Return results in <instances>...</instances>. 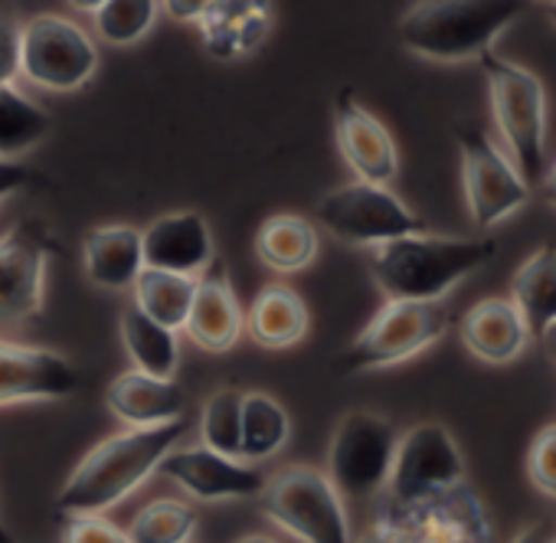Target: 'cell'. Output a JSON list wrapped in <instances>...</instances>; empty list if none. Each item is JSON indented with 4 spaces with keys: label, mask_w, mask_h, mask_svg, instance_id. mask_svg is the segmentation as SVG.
<instances>
[{
    "label": "cell",
    "mask_w": 556,
    "mask_h": 543,
    "mask_svg": "<svg viewBox=\"0 0 556 543\" xmlns=\"http://www.w3.org/2000/svg\"><path fill=\"white\" fill-rule=\"evenodd\" d=\"M187 435V419H174L164 426H125L122 432L92 445L83 462L70 471L56 494L60 514H105L131 497L151 475L164 455L180 445Z\"/></svg>",
    "instance_id": "1"
},
{
    "label": "cell",
    "mask_w": 556,
    "mask_h": 543,
    "mask_svg": "<svg viewBox=\"0 0 556 543\" xmlns=\"http://www.w3.org/2000/svg\"><path fill=\"white\" fill-rule=\"evenodd\" d=\"M494 236L413 232L370 249V276L393 302H442L497 255Z\"/></svg>",
    "instance_id": "2"
},
{
    "label": "cell",
    "mask_w": 556,
    "mask_h": 543,
    "mask_svg": "<svg viewBox=\"0 0 556 543\" xmlns=\"http://www.w3.org/2000/svg\"><path fill=\"white\" fill-rule=\"evenodd\" d=\"M527 8L530 0H413L396 24V40L429 63H468L494 50Z\"/></svg>",
    "instance_id": "3"
},
{
    "label": "cell",
    "mask_w": 556,
    "mask_h": 543,
    "mask_svg": "<svg viewBox=\"0 0 556 543\" xmlns=\"http://www.w3.org/2000/svg\"><path fill=\"white\" fill-rule=\"evenodd\" d=\"M484 83H488V102L494 115V128L504 141L507 157L527 180V187H540L546 174V92L543 83L523 70L520 63H510L497 56L494 50L478 56Z\"/></svg>",
    "instance_id": "4"
},
{
    "label": "cell",
    "mask_w": 556,
    "mask_h": 543,
    "mask_svg": "<svg viewBox=\"0 0 556 543\" xmlns=\"http://www.w3.org/2000/svg\"><path fill=\"white\" fill-rule=\"evenodd\" d=\"M258 510L299 543H354L341 491L312 465H289L265 478Z\"/></svg>",
    "instance_id": "5"
},
{
    "label": "cell",
    "mask_w": 556,
    "mask_h": 543,
    "mask_svg": "<svg viewBox=\"0 0 556 543\" xmlns=\"http://www.w3.org/2000/svg\"><path fill=\"white\" fill-rule=\"evenodd\" d=\"M452 328V315L442 302H393L367 321V328L351 341V348L338 357V370L344 377L383 370L406 364L442 341Z\"/></svg>",
    "instance_id": "6"
},
{
    "label": "cell",
    "mask_w": 556,
    "mask_h": 543,
    "mask_svg": "<svg viewBox=\"0 0 556 543\" xmlns=\"http://www.w3.org/2000/svg\"><path fill=\"white\" fill-rule=\"evenodd\" d=\"M21 76L47 92H76L99 73L96 40L63 14H37L17 24Z\"/></svg>",
    "instance_id": "7"
},
{
    "label": "cell",
    "mask_w": 556,
    "mask_h": 543,
    "mask_svg": "<svg viewBox=\"0 0 556 543\" xmlns=\"http://www.w3.org/2000/svg\"><path fill=\"white\" fill-rule=\"evenodd\" d=\"M315 219L334 239L357 249H374L390 239L429 229L426 219L416 216L387 184H367V180H354L328 190L315 206Z\"/></svg>",
    "instance_id": "8"
},
{
    "label": "cell",
    "mask_w": 556,
    "mask_h": 543,
    "mask_svg": "<svg viewBox=\"0 0 556 543\" xmlns=\"http://www.w3.org/2000/svg\"><path fill=\"white\" fill-rule=\"evenodd\" d=\"M455 141L462 154V187L471 223L488 232L523 210L533 190L527 187L507 151L497 148L478 122H458Z\"/></svg>",
    "instance_id": "9"
},
{
    "label": "cell",
    "mask_w": 556,
    "mask_h": 543,
    "mask_svg": "<svg viewBox=\"0 0 556 543\" xmlns=\"http://www.w3.org/2000/svg\"><path fill=\"white\" fill-rule=\"evenodd\" d=\"M400 432L393 422L370 409H351L341 416L331 445L325 475L341 491V497H377L387 488Z\"/></svg>",
    "instance_id": "10"
},
{
    "label": "cell",
    "mask_w": 556,
    "mask_h": 543,
    "mask_svg": "<svg viewBox=\"0 0 556 543\" xmlns=\"http://www.w3.org/2000/svg\"><path fill=\"white\" fill-rule=\"evenodd\" d=\"M377 523L393 543H494L488 510L465 481L416 504L387 501Z\"/></svg>",
    "instance_id": "11"
},
{
    "label": "cell",
    "mask_w": 556,
    "mask_h": 543,
    "mask_svg": "<svg viewBox=\"0 0 556 543\" xmlns=\"http://www.w3.org/2000/svg\"><path fill=\"white\" fill-rule=\"evenodd\" d=\"M465 481V455L442 422H419L400 435L387 478V501L416 504Z\"/></svg>",
    "instance_id": "12"
},
{
    "label": "cell",
    "mask_w": 556,
    "mask_h": 543,
    "mask_svg": "<svg viewBox=\"0 0 556 543\" xmlns=\"http://www.w3.org/2000/svg\"><path fill=\"white\" fill-rule=\"evenodd\" d=\"M53 252H60V242L40 219H21L0 236V325H17L43 312Z\"/></svg>",
    "instance_id": "13"
},
{
    "label": "cell",
    "mask_w": 556,
    "mask_h": 543,
    "mask_svg": "<svg viewBox=\"0 0 556 543\" xmlns=\"http://www.w3.org/2000/svg\"><path fill=\"white\" fill-rule=\"evenodd\" d=\"M157 471L197 501H242L258 497V491L265 488V471L242 458L213 452L203 442L174 445Z\"/></svg>",
    "instance_id": "14"
},
{
    "label": "cell",
    "mask_w": 556,
    "mask_h": 543,
    "mask_svg": "<svg viewBox=\"0 0 556 543\" xmlns=\"http://www.w3.org/2000/svg\"><path fill=\"white\" fill-rule=\"evenodd\" d=\"M83 377L70 357L40 344L0 341V406L60 403L76 396Z\"/></svg>",
    "instance_id": "15"
},
{
    "label": "cell",
    "mask_w": 556,
    "mask_h": 543,
    "mask_svg": "<svg viewBox=\"0 0 556 543\" xmlns=\"http://www.w3.org/2000/svg\"><path fill=\"white\" fill-rule=\"evenodd\" d=\"M334 138L344 164L357 180L393 184L400 174V151L390 128L357 99L354 89H341L334 102Z\"/></svg>",
    "instance_id": "16"
},
{
    "label": "cell",
    "mask_w": 556,
    "mask_h": 543,
    "mask_svg": "<svg viewBox=\"0 0 556 543\" xmlns=\"http://www.w3.org/2000/svg\"><path fill=\"white\" fill-rule=\"evenodd\" d=\"M184 331L206 354L232 351L236 341L245 331V312H242V305L236 299L229 268L219 258H213L197 276L193 302H190Z\"/></svg>",
    "instance_id": "17"
},
{
    "label": "cell",
    "mask_w": 556,
    "mask_h": 543,
    "mask_svg": "<svg viewBox=\"0 0 556 543\" xmlns=\"http://www.w3.org/2000/svg\"><path fill=\"white\" fill-rule=\"evenodd\" d=\"M141 255L144 265L177 272V276L197 279L216 258L213 229L197 210H174L157 216L148 229H141Z\"/></svg>",
    "instance_id": "18"
},
{
    "label": "cell",
    "mask_w": 556,
    "mask_h": 543,
    "mask_svg": "<svg viewBox=\"0 0 556 543\" xmlns=\"http://www.w3.org/2000/svg\"><path fill=\"white\" fill-rule=\"evenodd\" d=\"M271 0H210L197 21L203 50L219 63L252 56L271 34Z\"/></svg>",
    "instance_id": "19"
},
{
    "label": "cell",
    "mask_w": 556,
    "mask_h": 543,
    "mask_svg": "<svg viewBox=\"0 0 556 543\" xmlns=\"http://www.w3.org/2000/svg\"><path fill=\"white\" fill-rule=\"evenodd\" d=\"M462 344L475 361L507 367L527 351L530 328L510 299H481L462 318Z\"/></svg>",
    "instance_id": "20"
},
{
    "label": "cell",
    "mask_w": 556,
    "mask_h": 543,
    "mask_svg": "<svg viewBox=\"0 0 556 543\" xmlns=\"http://www.w3.org/2000/svg\"><path fill=\"white\" fill-rule=\"evenodd\" d=\"M105 406L125 426H164V422L184 419L187 396L174 380L131 367L109 383Z\"/></svg>",
    "instance_id": "21"
},
{
    "label": "cell",
    "mask_w": 556,
    "mask_h": 543,
    "mask_svg": "<svg viewBox=\"0 0 556 543\" xmlns=\"http://www.w3.org/2000/svg\"><path fill=\"white\" fill-rule=\"evenodd\" d=\"M144 268L141 255V229L125 223L96 226L83 239V272L96 289L125 292L135 286Z\"/></svg>",
    "instance_id": "22"
},
{
    "label": "cell",
    "mask_w": 556,
    "mask_h": 543,
    "mask_svg": "<svg viewBox=\"0 0 556 543\" xmlns=\"http://www.w3.org/2000/svg\"><path fill=\"white\" fill-rule=\"evenodd\" d=\"M308 328V305L292 286H265L245 312V331L265 351H286L302 344Z\"/></svg>",
    "instance_id": "23"
},
{
    "label": "cell",
    "mask_w": 556,
    "mask_h": 543,
    "mask_svg": "<svg viewBox=\"0 0 556 543\" xmlns=\"http://www.w3.org/2000/svg\"><path fill=\"white\" fill-rule=\"evenodd\" d=\"M318 226L299 213H275L255 229V255L278 276H295L318 258Z\"/></svg>",
    "instance_id": "24"
},
{
    "label": "cell",
    "mask_w": 556,
    "mask_h": 543,
    "mask_svg": "<svg viewBox=\"0 0 556 543\" xmlns=\"http://www.w3.org/2000/svg\"><path fill=\"white\" fill-rule=\"evenodd\" d=\"M510 302L520 308L530 334L556 321V245H540L520 262L510 282Z\"/></svg>",
    "instance_id": "25"
},
{
    "label": "cell",
    "mask_w": 556,
    "mask_h": 543,
    "mask_svg": "<svg viewBox=\"0 0 556 543\" xmlns=\"http://www.w3.org/2000/svg\"><path fill=\"white\" fill-rule=\"evenodd\" d=\"M289 439H292V419L282 403L262 390L242 393V442H239L242 462L249 465L268 462L289 445Z\"/></svg>",
    "instance_id": "26"
},
{
    "label": "cell",
    "mask_w": 556,
    "mask_h": 543,
    "mask_svg": "<svg viewBox=\"0 0 556 543\" xmlns=\"http://www.w3.org/2000/svg\"><path fill=\"white\" fill-rule=\"evenodd\" d=\"M122 344L128 361L154 377L174 380L177 367H180V341L177 331L157 325L154 318H148L144 312H138L135 305L122 315Z\"/></svg>",
    "instance_id": "27"
},
{
    "label": "cell",
    "mask_w": 556,
    "mask_h": 543,
    "mask_svg": "<svg viewBox=\"0 0 556 543\" xmlns=\"http://www.w3.org/2000/svg\"><path fill=\"white\" fill-rule=\"evenodd\" d=\"M193 286H197V279H190V276H177V272L144 265L131 286L135 308L170 331H184L187 312L193 302Z\"/></svg>",
    "instance_id": "28"
},
{
    "label": "cell",
    "mask_w": 556,
    "mask_h": 543,
    "mask_svg": "<svg viewBox=\"0 0 556 543\" xmlns=\"http://www.w3.org/2000/svg\"><path fill=\"white\" fill-rule=\"evenodd\" d=\"M53 131V115L14 83L0 89V157H24Z\"/></svg>",
    "instance_id": "29"
},
{
    "label": "cell",
    "mask_w": 556,
    "mask_h": 543,
    "mask_svg": "<svg viewBox=\"0 0 556 543\" xmlns=\"http://www.w3.org/2000/svg\"><path fill=\"white\" fill-rule=\"evenodd\" d=\"M125 533L131 543H190L197 533V510L187 501L157 497L131 517Z\"/></svg>",
    "instance_id": "30"
},
{
    "label": "cell",
    "mask_w": 556,
    "mask_h": 543,
    "mask_svg": "<svg viewBox=\"0 0 556 543\" xmlns=\"http://www.w3.org/2000/svg\"><path fill=\"white\" fill-rule=\"evenodd\" d=\"M161 17V0H105L92 14L96 34L109 47L141 43Z\"/></svg>",
    "instance_id": "31"
},
{
    "label": "cell",
    "mask_w": 556,
    "mask_h": 543,
    "mask_svg": "<svg viewBox=\"0 0 556 543\" xmlns=\"http://www.w3.org/2000/svg\"><path fill=\"white\" fill-rule=\"evenodd\" d=\"M200 442L213 452L239 458V442H242V393L239 390L223 387L203 403Z\"/></svg>",
    "instance_id": "32"
},
{
    "label": "cell",
    "mask_w": 556,
    "mask_h": 543,
    "mask_svg": "<svg viewBox=\"0 0 556 543\" xmlns=\"http://www.w3.org/2000/svg\"><path fill=\"white\" fill-rule=\"evenodd\" d=\"M527 478L530 484L556 501V422L543 426L527 452Z\"/></svg>",
    "instance_id": "33"
},
{
    "label": "cell",
    "mask_w": 556,
    "mask_h": 543,
    "mask_svg": "<svg viewBox=\"0 0 556 543\" xmlns=\"http://www.w3.org/2000/svg\"><path fill=\"white\" fill-rule=\"evenodd\" d=\"M63 543H131V540L105 514H70L63 523Z\"/></svg>",
    "instance_id": "34"
},
{
    "label": "cell",
    "mask_w": 556,
    "mask_h": 543,
    "mask_svg": "<svg viewBox=\"0 0 556 543\" xmlns=\"http://www.w3.org/2000/svg\"><path fill=\"white\" fill-rule=\"evenodd\" d=\"M37 180H43L30 164H24L21 157H0V203L11 200L14 193L34 187Z\"/></svg>",
    "instance_id": "35"
},
{
    "label": "cell",
    "mask_w": 556,
    "mask_h": 543,
    "mask_svg": "<svg viewBox=\"0 0 556 543\" xmlns=\"http://www.w3.org/2000/svg\"><path fill=\"white\" fill-rule=\"evenodd\" d=\"M21 76L17 66V24L0 21V89Z\"/></svg>",
    "instance_id": "36"
},
{
    "label": "cell",
    "mask_w": 556,
    "mask_h": 543,
    "mask_svg": "<svg viewBox=\"0 0 556 543\" xmlns=\"http://www.w3.org/2000/svg\"><path fill=\"white\" fill-rule=\"evenodd\" d=\"M210 0H161V14H167L177 24H197Z\"/></svg>",
    "instance_id": "37"
},
{
    "label": "cell",
    "mask_w": 556,
    "mask_h": 543,
    "mask_svg": "<svg viewBox=\"0 0 556 543\" xmlns=\"http://www.w3.org/2000/svg\"><path fill=\"white\" fill-rule=\"evenodd\" d=\"M553 523H527L517 536H514V543H549L553 540Z\"/></svg>",
    "instance_id": "38"
},
{
    "label": "cell",
    "mask_w": 556,
    "mask_h": 543,
    "mask_svg": "<svg viewBox=\"0 0 556 543\" xmlns=\"http://www.w3.org/2000/svg\"><path fill=\"white\" fill-rule=\"evenodd\" d=\"M540 187H543V200L549 206H556V154H553V161H546V174H543Z\"/></svg>",
    "instance_id": "39"
},
{
    "label": "cell",
    "mask_w": 556,
    "mask_h": 543,
    "mask_svg": "<svg viewBox=\"0 0 556 543\" xmlns=\"http://www.w3.org/2000/svg\"><path fill=\"white\" fill-rule=\"evenodd\" d=\"M536 338H540V348H543L546 361H553V364H556V321H549Z\"/></svg>",
    "instance_id": "40"
},
{
    "label": "cell",
    "mask_w": 556,
    "mask_h": 543,
    "mask_svg": "<svg viewBox=\"0 0 556 543\" xmlns=\"http://www.w3.org/2000/svg\"><path fill=\"white\" fill-rule=\"evenodd\" d=\"M357 543H393V536L380 527V523H374L367 533H361V540Z\"/></svg>",
    "instance_id": "41"
},
{
    "label": "cell",
    "mask_w": 556,
    "mask_h": 543,
    "mask_svg": "<svg viewBox=\"0 0 556 543\" xmlns=\"http://www.w3.org/2000/svg\"><path fill=\"white\" fill-rule=\"evenodd\" d=\"M102 4H105V0H70V8H73V11H79V14H89V17H92V14H96Z\"/></svg>",
    "instance_id": "42"
},
{
    "label": "cell",
    "mask_w": 556,
    "mask_h": 543,
    "mask_svg": "<svg viewBox=\"0 0 556 543\" xmlns=\"http://www.w3.org/2000/svg\"><path fill=\"white\" fill-rule=\"evenodd\" d=\"M236 543H278V540H271V536H265V533H249V536H242V540H236Z\"/></svg>",
    "instance_id": "43"
},
{
    "label": "cell",
    "mask_w": 556,
    "mask_h": 543,
    "mask_svg": "<svg viewBox=\"0 0 556 543\" xmlns=\"http://www.w3.org/2000/svg\"><path fill=\"white\" fill-rule=\"evenodd\" d=\"M0 543H17V536L11 533V527L4 523V517H0Z\"/></svg>",
    "instance_id": "44"
},
{
    "label": "cell",
    "mask_w": 556,
    "mask_h": 543,
    "mask_svg": "<svg viewBox=\"0 0 556 543\" xmlns=\"http://www.w3.org/2000/svg\"><path fill=\"white\" fill-rule=\"evenodd\" d=\"M543 14H546V21L556 27V0H546V4H543Z\"/></svg>",
    "instance_id": "45"
},
{
    "label": "cell",
    "mask_w": 556,
    "mask_h": 543,
    "mask_svg": "<svg viewBox=\"0 0 556 543\" xmlns=\"http://www.w3.org/2000/svg\"><path fill=\"white\" fill-rule=\"evenodd\" d=\"M530 4H546V0H530Z\"/></svg>",
    "instance_id": "46"
},
{
    "label": "cell",
    "mask_w": 556,
    "mask_h": 543,
    "mask_svg": "<svg viewBox=\"0 0 556 543\" xmlns=\"http://www.w3.org/2000/svg\"><path fill=\"white\" fill-rule=\"evenodd\" d=\"M549 543H556V530H553V540H549Z\"/></svg>",
    "instance_id": "47"
}]
</instances>
